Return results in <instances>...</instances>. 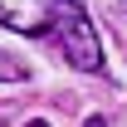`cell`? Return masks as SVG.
I'll return each mask as SVG.
<instances>
[{
    "label": "cell",
    "instance_id": "6da1fadb",
    "mask_svg": "<svg viewBox=\"0 0 127 127\" xmlns=\"http://www.w3.org/2000/svg\"><path fill=\"white\" fill-rule=\"evenodd\" d=\"M0 25L15 34H54L59 54L78 73H98L103 68V44L88 10L78 0H0Z\"/></svg>",
    "mask_w": 127,
    "mask_h": 127
},
{
    "label": "cell",
    "instance_id": "277c9868",
    "mask_svg": "<svg viewBox=\"0 0 127 127\" xmlns=\"http://www.w3.org/2000/svg\"><path fill=\"white\" fill-rule=\"evenodd\" d=\"M25 127H49V122H44V117H34V122H25Z\"/></svg>",
    "mask_w": 127,
    "mask_h": 127
},
{
    "label": "cell",
    "instance_id": "5b68a950",
    "mask_svg": "<svg viewBox=\"0 0 127 127\" xmlns=\"http://www.w3.org/2000/svg\"><path fill=\"white\" fill-rule=\"evenodd\" d=\"M0 127H5V112H0Z\"/></svg>",
    "mask_w": 127,
    "mask_h": 127
},
{
    "label": "cell",
    "instance_id": "3957f363",
    "mask_svg": "<svg viewBox=\"0 0 127 127\" xmlns=\"http://www.w3.org/2000/svg\"><path fill=\"white\" fill-rule=\"evenodd\" d=\"M88 127H108V122H103V117H88Z\"/></svg>",
    "mask_w": 127,
    "mask_h": 127
},
{
    "label": "cell",
    "instance_id": "7a4b0ae2",
    "mask_svg": "<svg viewBox=\"0 0 127 127\" xmlns=\"http://www.w3.org/2000/svg\"><path fill=\"white\" fill-rule=\"evenodd\" d=\"M20 78H30V68H25L15 54H5V49H0V83H20Z\"/></svg>",
    "mask_w": 127,
    "mask_h": 127
}]
</instances>
